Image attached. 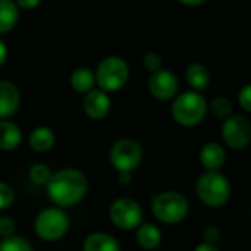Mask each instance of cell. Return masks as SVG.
Wrapping results in <instances>:
<instances>
[{
	"label": "cell",
	"instance_id": "cell-1",
	"mask_svg": "<svg viewBox=\"0 0 251 251\" xmlns=\"http://www.w3.org/2000/svg\"><path fill=\"white\" fill-rule=\"evenodd\" d=\"M89 189L87 176L75 169L65 167L55 172L46 185V194L53 205L61 207L64 210L80 204Z\"/></svg>",
	"mask_w": 251,
	"mask_h": 251
},
{
	"label": "cell",
	"instance_id": "cell-2",
	"mask_svg": "<svg viewBox=\"0 0 251 251\" xmlns=\"http://www.w3.org/2000/svg\"><path fill=\"white\" fill-rule=\"evenodd\" d=\"M195 194L205 207L219 208L229 202L232 186L222 172H204L195 182Z\"/></svg>",
	"mask_w": 251,
	"mask_h": 251
},
{
	"label": "cell",
	"instance_id": "cell-3",
	"mask_svg": "<svg viewBox=\"0 0 251 251\" xmlns=\"http://www.w3.org/2000/svg\"><path fill=\"white\" fill-rule=\"evenodd\" d=\"M208 112V103L200 92L186 90L179 93L172 103V117L182 127H195Z\"/></svg>",
	"mask_w": 251,
	"mask_h": 251
},
{
	"label": "cell",
	"instance_id": "cell-4",
	"mask_svg": "<svg viewBox=\"0 0 251 251\" xmlns=\"http://www.w3.org/2000/svg\"><path fill=\"white\" fill-rule=\"evenodd\" d=\"M151 211L164 225H177L189 214V201L179 191H163L152 197Z\"/></svg>",
	"mask_w": 251,
	"mask_h": 251
},
{
	"label": "cell",
	"instance_id": "cell-5",
	"mask_svg": "<svg viewBox=\"0 0 251 251\" xmlns=\"http://www.w3.org/2000/svg\"><path fill=\"white\" fill-rule=\"evenodd\" d=\"M71 219L67 210L50 205L40 210L34 219V232L45 242L61 241L70 230Z\"/></svg>",
	"mask_w": 251,
	"mask_h": 251
},
{
	"label": "cell",
	"instance_id": "cell-6",
	"mask_svg": "<svg viewBox=\"0 0 251 251\" xmlns=\"http://www.w3.org/2000/svg\"><path fill=\"white\" fill-rule=\"evenodd\" d=\"M95 77L98 89L109 95L121 90L127 84L130 77V68L126 59L117 55H111L99 62L95 71Z\"/></svg>",
	"mask_w": 251,
	"mask_h": 251
},
{
	"label": "cell",
	"instance_id": "cell-7",
	"mask_svg": "<svg viewBox=\"0 0 251 251\" xmlns=\"http://www.w3.org/2000/svg\"><path fill=\"white\" fill-rule=\"evenodd\" d=\"M144 161V148L133 138L117 139L109 150V163L117 173H133Z\"/></svg>",
	"mask_w": 251,
	"mask_h": 251
},
{
	"label": "cell",
	"instance_id": "cell-8",
	"mask_svg": "<svg viewBox=\"0 0 251 251\" xmlns=\"http://www.w3.org/2000/svg\"><path fill=\"white\" fill-rule=\"evenodd\" d=\"M108 216L111 223L124 232L136 230L144 223L142 205L130 197H120L109 205Z\"/></svg>",
	"mask_w": 251,
	"mask_h": 251
},
{
	"label": "cell",
	"instance_id": "cell-9",
	"mask_svg": "<svg viewBox=\"0 0 251 251\" xmlns=\"http://www.w3.org/2000/svg\"><path fill=\"white\" fill-rule=\"evenodd\" d=\"M222 139L226 147L241 151L251 144V123L241 114H232L222 124Z\"/></svg>",
	"mask_w": 251,
	"mask_h": 251
},
{
	"label": "cell",
	"instance_id": "cell-10",
	"mask_svg": "<svg viewBox=\"0 0 251 251\" xmlns=\"http://www.w3.org/2000/svg\"><path fill=\"white\" fill-rule=\"evenodd\" d=\"M148 90L158 100H172L179 93V78L173 71L163 68L151 74Z\"/></svg>",
	"mask_w": 251,
	"mask_h": 251
},
{
	"label": "cell",
	"instance_id": "cell-11",
	"mask_svg": "<svg viewBox=\"0 0 251 251\" xmlns=\"http://www.w3.org/2000/svg\"><path fill=\"white\" fill-rule=\"evenodd\" d=\"M83 112L93 121H100L106 118L112 108V100L109 95L100 89H93L83 96Z\"/></svg>",
	"mask_w": 251,
	"mask_h": 251
},
{
	"label": "cell",
	"instance_id": "cell-12",
	"mask_svg": "<svg viewBox=\"0 0 251 251\" xmlns=\"http://www.w3.org/2000/svg\"><path fill=\"white\" fill-rule=\"evenodd\" d=\"M21 106V92L9 80H0V120H9Z\"/></svg>",
	"mask_w": 251,
	"mask_h": 251
},
{
	"label": "cell",
	"instance_id": "cell-13",
	"mask_svg": "<svg viewBox=\"0 0 251 251\" xmlns=\"http://www.w3.org/2000/svg\"><path fill=\"white\" fill-rule=\"evenodd\" d=\"M24 135L20 126L12 120H0V151L12 152L23 144Z\"/></svg>",
	"mask_w": 251,
	"mask_h": 251
},
{
	"label": "cell",
	"instance_id": "cell-14",
	"mask_svg": "<svg viewBox=\"0 0 251 251\" xmlns=\"http://www.w3.org/2000/svg\"><path fill=\"white\" fill-rule=\"evenodd\" d=\"M226 161V151L219 142H207L200 151V163L205 172H220Z\"/></svg>",
	"mask_w": 251,
	"mask_h": 251
},
{
	"label": "cell",
	"instance_id": "cell-15",
	"mask_svg": "<svg viewBox=\"0 0 251 251\" xmlns=\"http://www.w3.org/2000/svg\"><path fill=\"white\" fill-rule=\"evenodd\" d=\"M83 251H121L120 241L108 232H92L89 233L81 245Z\"/></svg>",
	"mask_w": 251,
	"mask_h": 251
},
{
	"label": "cell",
	"instance_id": "cell-16",
	"mask_svg": "<svg viewBox=\"0 0 251 251\" xmlns=\"http://www.w3.org/2000/svg\"><path fill=\"white\" fill-rule=\"evenodd\" d=\"M56 144V135L49 126H37L28 135V145L34 152L45 154L53 150Z\"/></svg>",
	"mask_w": 251,
	"mask_h": 251
},
{
	"label": "cell",
	"instance_id": "cell-17",
	"mask_svg": "<svg viewBox=\"0 0 251 251\" xmlns=\"http://www.w3.org/2000/svg\"><path fill=\"white\" fill-rule=\"evenodd\" d=\"M163 241L161 229L154 223H142L136 229V242L145 251H152L160 247Z\"/></svg>",
	"mask_w": 251,
	"mask_h": 251
},
{
	"label": "cell",
	"instance_id": "cell-18",
	"mask_svg": "<svg viewBox=\"0 0 251 251\" xmlns=\"http://www.w3.org/2000/svg\"><path fill=\"white\" fill-rule=\"evenodd\" d=\"M185 80H186L188 86L191 87V90L201 93L202 90H205L208 87L211 75L205 65H202L200 62H194V64L188 65V68L185 70Z\"/></svg>",
	"mask_w": 251,
	"mask_h": 251
},
{
	"label": "cell",
	"instance_id": "cell-19",
	"mask_svg": "<svg viewBox=\"0 0 251 251\" xmlns=\"http://www.w3.org/2000/svg\"><path fill=\"white\" fill-rule=\"evenodd\" d=\"M70 86L74 92L84 96L90 90L96 89L95 71L87 67H80V68L74 70L70 75Z\"/></svg>",
	"mask_w": 251,
	"mask_h": 251
},
{
	"label": "cell",
	"instance_id": "cell-20",
	"mask_svg": "<svg viewBox=\"0 0 251 251\" xmlns=\"http://www.w3.org/2000/svg\"><path fill=\"white\" fill-rule=\"evenodd\" d=\"M20 9L14 0H0V34L12 31L18 23Z\"/></svg>",
	"mask_w": 251,
	"mask_h": 251
},
{
	"label": "cell",
	"instance_id": "cell-21",
	"mask_svg": "<svg viewBox=\"0 0 251 251\" xmlns=\"http://www.w3.org/2000/svg\"><path fill=\"white\" fill-rule=\"evenodd\" d=\"M53 172L46 163H33L28 169V179L37 186H46L52 177Z\"/></svg>",
	"mask_w": 251,
	"mask_h": 251
},
{
	"label": "cell",
	"instance_id": "cell-22",
	"mask_svg": "<svg viewBox=\"0 0 251 251\" xmlns=\"http://www.w3.org/2000/svg\"><path fill=\"white\" fill-rule=\"evenodd\" d=\"M208 109L219 120H226L227 117H230L233 114V105H232L230 99H227L226 96H216L210 102Z\"/></svg>",
	"mask_w": 251,
	"mask_h": 251
},
{
	"label": "cell",
	"instance_id": "cell-23",
	"mask_svg": "<svg viewBox=\"0 0 251 251\" xmlns=\"http://www.w3.org/2000/svg\"><path fill=\"white\" fill-rule=\"evenodd\" d=\"M0 251H34V248L27 238L15 233L9 238L0 239Z\"/></svg>",
	"mask_w": 251,
	"mask_h": 251
},
{
	"label": "cell",
	"instance_id": "cell-24",
	"mask_svg": "<svg viewBox=\"0 0 251 251\" xmlns=\"http://www.w3.org/2000/svg\"><path fill=\"white\" fill-rule=\"evenodd\" d=\"M15 198L17 195L14 188L9 183L0 180V211L9 210L15 204Z\"/></svg>",
	"mask_w": 251,
	"mask_h": 251
},
{
	"label": "cell",
	"instance_id": "cell-25",
	"mask_svg": "<svg viewBox=\"0 0 251 251\" xmlns=\"http://www.w3.org/2000/svg\"><path fill=\"white\" fill-rule=\"evenodd\" d=\"M17 232V222L9 214H0V239L9 238Z\"/></svg>",
	"mask_w": 251,
	"mask_h": 251
},
{
	"label": "cell",
	"instance_id": "cell-26",
	"mask_svg": "<svg viewBox=\"0 0 251 251\" xmlns=\"http://www.w3.org/2000/svg\"><path fill=\"white\" fill-rule=\"evenodd\" d=\"M144 67L152 74V73H157L160 70H163V59L161 56L157 53V52H148L144 55Z\"/></svg>",
	"mask_w": 251,
	"mask_h": 251
},
{
	"label": "cell",
	"instance_id": "cell-27",
	"mask_svg": "<svg viewBox=\"0 0 251 251\" xmlns=\"http://www.w3.org/2000/svg\"><path fill=\"white\" fill-rule=\"evenodd\" d=\"M222 238V232L217 226L214 225H210V226H205L204 230H202V242L205 244H211V245H217V242L220 241Z\"/></svg>",
	"mask_w": 251,
	"mask_h": 251
},
{
	"label": "cell",
	"instance_id": "cell-28",
	"mask_svg": "<svg viewBox=\"0 0 251 251\" xmlns=\"http://www.w3.org/2000/svg\"><path fill=\"white\" fill-rule=\"evenodd\" d=\"M238 103H239V106L244 111L251 112V83L245 84L239 90V93H238Z\"/></svg>",
	"mask_w": 251,
	"mask_h": 251
},
{
	"label": "cell",
	"instance_id": "cell-29",
	"mask_svg": "<svg viewBox=\"0 0 251 251\" xmlns=\"http://www.w3.org/2000/svg\"><path fill=\"white\" fill-rule=\"evenodd\" d=\"M15 3L18 6V9H24V11H33L36 8L40 6L42 0H15Z\"/></svg>",
	"mask_w": 251,
	"mask_h": 251
},
{
	"label": "cell",
	"instance_id": "cell-30",
	"mask_svg": "<svg viewBox=\"0 0 251 251\" xmlns=\"http://www.w3.org/2000/svg\"><path fill=\"white\" fill-rule=\"evenodd\" d=\"M117 182L121 186H129V185H132V182H133V173H129V172H120V173H117Z\"/></svg>",
	"mask_w": 251,
	"mask_h": 251
},
{
	"label": "cell",
	"instance_id": "cell-31",
	"mask_svg": "<svg viewBox=\"0 0 251 251\" xmlns=\"http://www.w3.org/2000/svg\"><path fill=\"white\" fill-rule=\"evenodd\" d=\"M6 59H8V46L2 39H0V67L6 62Z\"/></svg>",
	"mask_w": 251,
	"mask_h": 251
},
{
	"label": "cell",
	"instance_id": "cell-32",
	"mask_svg": "<svg viewBox=\"0 0 251 251\" xmlns=\"http://www.w3.org/2000/svg\"><path fill=\"white\" fill-rule=\"evenodd\" d=\"M194 251H220V250L217 248V245H211V244L201 242V244H198V245L194 248Z\"/></svg>",
	"mask_w": 251,
	"mask_h": 251
},
{
	"label": "cell",
	"instance_id": "cell-33",
	"mask_svg": "<svg viewBox=\"0 0 251 251\" xmlns=\"http://www.w3.org/2000/svg\"><path fill=\"white\" fill-rule=\"evenodd\" d=\"M179 2L186 5V6H200V5L205 3L207 0H179Z\"/></svg>",
	"mask_w": 251,
	"mask_h": 251
},
{
	"label": "cell",
	"instance_id": "cell-34",
	"mask_svg": "<svg viewBox=\"0 0 251 251\" xmlns=\"http://www.w3.org/2000/svg\"><path fill=\"white\" fill-rule=\"evenodd\" d=\"M250 210H251V202H250Z\"/></svg>",
	"mask_w": 251,
	"mask_h": 251
}]
</instances>
